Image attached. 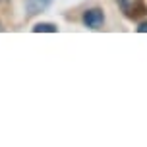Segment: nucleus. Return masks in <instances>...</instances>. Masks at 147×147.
<instances>
[{"label":"nucleus","instance_id":"5","mask_svg":"<svg viewBox=\"0 0 147 147\" xmlns=\"http://www.w3.org/2000/svg\"><path fill=\"white\" fill-rule=\"evenodd\" d=\"M138 31H140V33H147V22H141L140 27H138Z\"/></svg>","mask_w":147,"mask_h":147},{"label":"nucleus","instance_id":"3","mask_svg":"<svg viewBox=\"0 0 147 147\" xmlns=\"http://www.w3.org/2000/svg\"><path fill=\"white\" fill-rule=\"evenodd\" d=\"M51 2L52 0H25V12H27L29 18H33V16L45 12L47 8L51 6Z\"/></svg>","mask_w":147,"mask_h":147},{"label":"nucleus","instance_id":"7","mask_svg":"<svg viewBox=\"0 0 147 147\" xmlns=\"http://www.w3.org/2000/svg\"><path fill=\"white\" fill-rule=\"evenodd\" d=\"M2 2H6V0H0V4H2Z\"/></svg>","mask_w":147,"mask_h":147},{"label":"nucleus","instance_id":"2","mask_svg":"<svg viewBox=\"0 0 147 147\" xmlns=\"http://www.w3.org/2000/svg\"><path fill=\"white\" fill-rule=\"evenodd\" d=\"M83 25L89 27V29H101L105 23V14L103 10H99V8H89L83 12Z\"/></svg>","mask_w":147,"mask_h":147},{"label":"nucleus","instance_id":"1","mask_svg":"<svg viewBox=\"0 0 147 147\" xmlns=\"http://www.w3.org/2000/svg\"><path fill=\"white\" fill-rule=\"evenodd\" d=\"M116 4L124 12L126 18H130V20H138V18L147 14V6L143 0H116Z\"/></svg>","mask_w":147,"mask_h":147},{"label":"nucleus","instance_id":"6","mask_svg":"<svg viewBox=\"0 0 147 147\" xmlns=\"http://www.w3.org/2000/svg\"><path fill=\"white\" fill-rule=\"evenodd\" d=\"M0 31H4V27H2V23H0Z\"/></svg>","mask_w":147,"mask_h":147},{"label":"nucleus","instance_id":"4","mask_svg":"<svg viewBox=\"0 0 147 147\" xmlns=\"http://www.w3.org/2000/svg\"><path fill=\"white\" fill-rule=\"evenodd\" d=\"M33 31L35 33H56L58 31V27H56V23H51V22H43V23H37L35 27H33Z\"/></svg>","mask_w":147,"mask_h":147}]
</instances>
